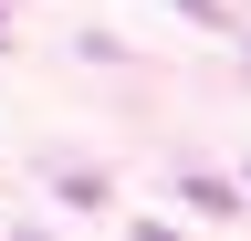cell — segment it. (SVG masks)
Wrapping results in <instances>:
<instances>
[{
    "label": "cell",
    "mask_w": 251,
    "mask_h": 241,
    "mask_svg": "<svg viewBox=\"0 0 251 241\" xmlns=\"http://www.w3.org/2000/svg\"><path fill=\"white\" fill-rule=\"evenodd\" d=\"M136 241H178V231H147V220H136Z\"/></svg>",
    "instance_id": "cell-1"
}]
</instances>
